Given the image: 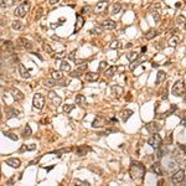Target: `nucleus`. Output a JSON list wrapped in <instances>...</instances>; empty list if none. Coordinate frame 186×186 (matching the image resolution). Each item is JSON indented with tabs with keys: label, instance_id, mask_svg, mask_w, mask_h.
Masks as SVG:
<instances>
[{
	"label": "nucleus",
	"instance_id": "obj_27",
	"mask_svg": "<svg viewBox=\"0 0 186 186\" xmlns=\"http://www.w3.org/2000/svg\"><path fill=\"white\" fill-rule=\"evenodd\" d=\"M130 115H133V110L132 109H125L122 112V120L123 122H127L130 118Z\"/></svg>",
	"mask_w": 186,
	"mask_h": 186
},
{
	"label": "nucleus",
	"instance_id": "obj_14",
	"mask_svg": "<svg viewBox=\"0 0 186 186\" xmlns=\"http://www.w3.org/2000/svg\"><path fill=\"white\" fill-rule=\"evenodd\" d=\"M124 47H127V42L120 41V40H115L113 42H110L109 45V49L112 50H119V49H124Z\"/></svg>",
	"mask_w": 186,
	"mask_h": 186
},
{
	"label": "nucleus",
	"instance_id": "obj_35",
	"mask_svg": "<svg viewBox=\"0 0 186 186\" xmlns=\"http://www.w3.org/2000/svg\"><path fill=\"white\" fill-rule=\"evenodd\" d=\"M61 71H63V72H69V71H71V66H69V63L67 61H62V63H61Z\"/></svg>",
	"mask_w": 186,
	"mask_h": 186
},
{
	"label": "nucleus",
	"instance_id": "obj_21",
	"mask_svg": "<svg viewBox=\"0 0 186 186\" xmlns=\"http://www.w3.org/2000/svg\"><path fill=\"white\" fill-rule=\"evenodd\" d=\"M85 78H86V81L87 82H96V81H98V73L97 72H87L85 74Z\"/></svg>",
	"mask_w": 186,
	"mask_h": 186
},
{
	"label": "nucleus",
	"instance_id": "obj_44",
	"mask_svg": "<svg viewBox=\"0 0 186 186\" xmlns=\"http://www.w3.org/2000/svg\"><path fill=\"white\" fill-rule=\"evenodd\" d=\"M65 56H66V52H65V51H61V52H57V53H55V56L53 57L55 58H57V60H62Z\"/></svg>",
	"mask_w": 186,
	"mask_h": 186
},
{
	"label": "nucleus",
	"instance_id": "obj_51",
	"mask_svg": "<svg viewBox=\"0 0 186 186\" xmlns=\"http://www.w3.org/2000/svg\"><path fill=\"white\" fill-rule=\"evenodd\" d=\"M82 11H83V12H87V14H88V12L91 11V8H90V6H85V8H83V10H82Z\"/></svg>",
	"mask_w": 186,
	"mask_h": 186
},
{
	"label": "nucleus",
	"instance_id": "obj_30",
	"mask_svg": "<svg viewBox=\"0 0 186 186\" xmlns=\"http://www.w3.org/2000/svg\"><path fill=\"white\" fill-rule=\"evenodd\" d=\"M165 80V72L164 71H159L158 72V78H156V81H155V85L156 86H159L160 83H162V81Z\"/></svg>",
	"mask_w": 186,
	"mask_h": 186
},
{
	"label": "nucleus",
	"instance_id": "obj_22",
	"mask_svg": "<svg viewBox=\"0 0 186 186\" xmlns=\"http://www.w3.org/2000/svg\"><path fill=\"white\" fill-rule=\"evenodd\" d=\"M151 171H153L154 174L159 175V176H161L162 174H164V170H162V167H161V165H160V162H154V164L151 165Z\"/></svg>",
	"mask_w": 186,
	"mask_h": 186
},
{
	"label": "nucleus",
	"instance_id": "obj_36",
	"mask_svg": "<svg viewBox=\"0 0 186 186\" xmlns=\"http://www.w3.org/2000/svg\"><path fill=\"white\" fill-rule=\"evenodd\" d=\"M82 69L80 68V67H78V69H76V71H72L71 72V74H69V76H71L72 78H80L81 77V74H82Z\"/></svg>",
	"mask_w": 186,
	"mask_h": 186
},
{
	"label": "nucleus",
	"instance_id": "obj_2",
	"mask_svg": "<svg viewBox=\"0 0 186 186\" xmlns=\"http://www.w3.org/2000/svg\"><path fill=\"white\" fill-rule=\"evenodd\" d=\"M30 5L31 3L25 0L24 3H21L20 5H19L16 9H15V12H14V15L17 16V17H25V15L27 14V11L30 10Z\"/></svg>",
	"mask_w": 186,
	"mask_h": 186
},
{
	"label": "nucleus",
	"instance_id": "obj_54",
	"mask_svg": "<svg viewBox=\"0 0 186 186\" xmlns=\"http://www.w3.org/2000/svg\"><path fill=\"white\" fill-rule=\"evenodd\" d=\"M145 51H146V46H144V47L142 49V52H145Z\"/></svg>",
	"mask_w": 186,
	"mask_h": 186
},
{
	"label": "nucleus",
	"instance_id": "obj_34",
	"mask_svg": "<svg viewBox=\"0 0 186 186\" xmlns=\"http://www.w3.org/2000/svg\"><path fill=\"white\" fill-rule=\"evenodd\" d=\"M120 10H122V4L120 3H114L113 6H112V14L115 15V14H118Z\"/></svg>",
	"mask_w": 186,
	"mask_h": 186
},
{
	"label": "nucleus",
	"instance_id": "obj_42",
	"mask_svg": "<svg viewBox=\"0 0 186 186\" xmlns=\"http://www.w3.org/2000/svg\"><path fill=\"white\" fill-rule=\"evenodd\" d=\"M114 132H117V129H107V130H104V132H101L98 135H109V134H112V133H114Z\"/></svg>",
	"mask_w": 186,
	"mask_h": 186
},
{
	"label": "nucleus",
	"instance_id": "obj_15",
	"mask_svg": "<svg viewBox=\"0 0 186 186\" xmlns=\"http://www.w3.org/2000/svg\"><path fill=\"white\" fill-rule=\"evenodd\" d=\"M102 26H103V29H107V30H114L117 27V22L114 20H110V19H107V20L102 22Z\"/></svg>",
	"mask_w": 186,
	"mask_h": 186
},
{
	"label": "nucleus",
	"instance_id": "obj_32",
	"mask_svg": "<svg viewBox=\"0 0 186 186\" xmlns=\"http://www.w3.org/2000/svg\"><path fill=\"white\" fill-rule=\"evenodd\" d=\"M11 27H12V30H15V31H20V30H22V22L17 21V20L12 21L11 22Z\"/></svg>",
	"mask_w": 186,
	"mask_h": 186
},
{
	"label": "nucleus",
	"instance_id": "obj_13",
	"mask_svg": "<svg viewBox=\"0 0 186 186\" xmlns=\"http://www.w3.org/2000/svg\"><path fill=\"white\" fill-rule=\"evenodd\" d=\"M158 35H159V31H158L156 29H149L145 34H144V39H145L146 41H150L153 39H155Z\"/></svg>",
	"mask_w": 186,
	"mask_h": 186
},
{
	"label": "nucleus",
	"instance_id": "obj_50",
	"mask_svg": "<svg viewBox=\"0 0 186 186\" xmlns=\"http://www.w3.org/2000/svg\"><path fill=\"white\" fill-rule=\"evenodd\" d=\"M107 66H108V63H107L105 61H102L99 63V71H104V69L107 68Z\"/></svg>",
	"mask_w": 186,
	"mask_h": 186
},
{
	"label": "nucleus",
	"instance_id": "obj_40",
	"mask_svg": "<svg viewBox=\"0 0 186 186\" xmlns=\"http://www.w3.org/2000/svg\"><path fill=\"white\" fill-rule=\"evenodd\" d=\"M74 109V105L73 104H66L63 105V112L65 113H69V112H72Z\"/></svg>",
	"mask_w": 186,
	"mask_h": 186
},
{
	"label": "nucleus",
	"instance_id": "obj_3",
	"mask_svg": "<svg viewBox=\"0 0 186 186\" xmlns=\"http://www.w3.org/2000/svg\"><path fill=\"white\" fill-rule=\"evenodd\" d=\"M173 94L175 97H184L185 94V85L183 80H179L174 83L173 86Z\"/></svg>",
	"mask_w": 186,
	"mask_h": 186
},
{
	"label": "nucleus",
	"instance_id": "obj_57",
	"mask_svg": "<svg viewBox=\"0 0 186 186\" xmlns=\"http://www.w3.org/2000/svg\"><path fill=\"white\" fill-rule=\"evenodd\" d=\"M184 27H185V29H186V24H185V25H184Z\"/></svg>",
	"mask_w": 186,
	"mask_h": 186
},
{
	"label": "nucleus",
	"instance_id": "obj_18",
	"mask_svg": "<svg viewBox=\"0 0 186 186\" xmlns=\"http://www.w3.org/2000/svg\"><path fill=\"white\" fill-rule=\"evenodd\" d=\"M88 151H91V148L87 146V145H80L76 149V154L78 156H85V155H87Z\"/></svg>",
	"mask_w": 186,
	"mask_h": 186
},
{
	"label": "nucleus",
	"instance_id": "obj_8",
	"mask_svg": "<svg viewBox=\"0 0 186 186\" xmlns=\"http://www.w3.org/2000/svg\"><path fill=\"white\" fill-rule=\"evenodd\" d=\"M185 179V170L180 169L178 171H175V173L173 174V176H171V183L173 184H180L183 183Z\"/></svg>",
	"mask_w": 186,
	"mask_h": 186
},
{
	"label": "nucleus",
	"instance_id": "obj_47",
	"mask_svg": "<svg viewBox=\"0 0 186 186\" xmlns=\"http://www.w3.org/2000/svg\"><path fill=\"white\" fill-rule=\"evenodd\" d=\"M161 99H164V101L166 99L167 101V86L164 88V91L161 92Z\"/></svg>",
	"mask_w": 186,
	"mask_h": 186
},
{
	"label": "nucleus",
	"instance_id": "obj_20",
	"mask_svg": "<svg viewBox=\"0 0 186 186\" xmlns=\"http://www.w3.org/2000/svg\"><path fill=\"white\" fill-rule=\"evenodd\" d=\"M110 90H112V94H113L114 97H117V98H119V97L123 94V92H124L123 87H120V86H118V85L112 86Z\"/></svg>",
	"mask_w": 186,
	"mask_h": 186
},
{
	"label": "nucleus",
	"instance_id": "obj_17",
	"mask_svg": "<svg viewBox=\"0 0 186 186\" xmlns=\"http://www.w3.org/2000/svg\"><path fill=\"white\" fill-rule=\"evenodd\" d=\"M17 44L20 46H22V47L27 49V50H31L32 46H34V44H32L31 41H29L27 39H25V37H20V39L17 40Z\"/></svg>",
	"mask_w": 186,
	"mask_h": 186
},
{
	"label": "nucleus",
	"instance_id": "obj_9",
	"mask_svg": "<svg viewBox=\"0 0 186 186\" xmlns=\"http://www.w3.org/2000/svg\"><path fill=\"white\" fill-rule=\"evenodd\" d=\"M105 125H108V120H107L104 117H101V115H98L92 123L93 128H103V127H105Z\"/></svg>",
	"mask_w": 186,
	"mask_h": 186
},
{
	"label": "nucleus",
	"instance_id": "obj_38",
	"mask_svg": "<svg viewBox=\"0 0 186 186\" xmlns=\"http://www.w3.org/2000/svg\"><path fill=\"white\" fill-rule=\"evenodd\" d=\"M35 149H36V145H35V144H30V145H24V146H22L21 148V153L22 151H25V150H35Z\"/></svg>",
	"mask_w": 186,
	"mask_h": 186
},
{
	"label": "nucleus",
	"instance_id": "obj_7",
	"mask_svg": "<svg viewBox=\"0 0 186 186\" xmlns=\"http://www.w3.org/2000/svg\"><path fill=\"white\" fill-rule=\"evenodd\" d=\"M107 6H108V0H101L94 6V12L97 15H104L107 11Z\"/></svg>",
	"mask_w": 186,
	"mask_h": 186
},
{
	"label": "nucleus",
	"instance_id": "obj_31",
	"mask_svg": "<svg viewBox=\"0 0 186 186\" xmlns=\"http://www.w3.org/2000/svg\"><path fill=\"white\" fill-rule=\"evenodd\" d=\"M31 133H32L31 127H30L29 124H26V125H25V128H24V130H22V134H21V135L24 137V138H29V137L31 135Z\"/></svg>",
	"mask_w": 186,
	"mask_h": 186
},
{
	"label": "nucleus",
	"instance_id": "obj_29",
	"mask_svg": "<svg viewBox=\"0 0 186 186\" xmlns=\"http://www.w3.org/2000/svg\"><path fill=\"white\" fill-rule=\"evenodd\" d=\"M51 78L55 81H61L63 76H62V72H60V71H52L51 72Z\"/></svg>",
	"mask_w": 186,
	"mask_h": 186
},
{
	"label": "nucleus",
	"instance_id": "obj_45",
	"mask_svg": "<svg viewBox=\"0 0 186 186\" xmlns=\"http://www.w3.org/2000/svg\"><path fill=\"white\" fill-rule=\"evenodd\" d=\"M42 8H39V9H37V10H36V15H35V17H36V20H39V19H41V16H42Z\"/></svg>",
	"mask_w": 186,
	"mask_h": 186
},
{
	"label": "nucleus",
	"instance_id": "obj_48",
	"mask_svg": "<svg viewBox=\"0 0 186 186\" xmlns=\"http://www.w3.org/2000/svg\"><path fill=\"white\" fill-rule=\"evenodd\" d=\"M153 16H154V21L155 22H159L160 21V14L158 11H153Z\"/></svg>",
	"mask_w": 186,
	"mask_h": 186
},
{
	"label": "nucleus",
	"instance_id": "obj_55",
	"mask_svg": "<svg viewBox=\"0 0 186 186\" xmlns=\"http://www.w3.org/2000/svg\"><path fill=\"white\" fill-rule=\"evenodd\" d=\"M184 102H185V103H186V93H185V94H184Z\"/></svg>",
	"mask_w": 186,
	"mask_h": 186
},
{
	"label": "nucleus",
	"instance_id": "obj_4",
	"mask_svg": "<svg viewBox=\"0 0 186 186\" xmlns=\"http://www.w3.org/2000/svg\"><path fill=\"white\" fill-rule=\"evenodd\" d=\"M32 105H34L35 109L41 110L45 105V97L42 94H40V93H36L34 96V99H32Z\"/></svg>",
	"mask_w": 186,
	"mask_h": 186
},
{
	"label": "nucleus",
	"instance_id": "obj_53",
	"mask_svg": "<svg viewBox=\"0 0 186 186\" xmlns=\"http://www.w3.org/2000/svg\"><path fill=\"white\" fill-rule=\"evenodd\" d=\"M60 1V0H50V4L51 5H55V4H57Z\"/></svg>",
	"mask_w": 186,
	"mask_h": 186
},
{
	"label": "nucleus",
	"instance_id": "obj_28",
	"mask_svg": "<svg viewBox=\"0 0 186 186\" xmlns=\"http://www.w3.org/2000/svg\"><path fill=\"white\" fill-rule=\"evenodd\" d=\"M17 114H19V112L15 110L14 108H11V107H8V108H6V115H8V118L17 117Z\"/></svg>",
	"mask_w": 186,
	"mask_h": 186
},
{
	"label": "nucleus",
	"instance_id": "obj_11",
	"mask_svg": "<svg viewBox=\"0 0 186 186\" xmlns=\"http://www.w3.org/2000/svg\"><path fill=\"white\" fill-rule=\"evenodd\" d=\"M145 129L148 130L149 133H151V134H154V133H158L159 130L161 129V125L158 123V122H150V123H148L145 125Z\"/></svg>",
	"mask_w": 186,
	"mask_h": 186
},
{
	"label": "nucleus",
	"instance_id": "obj_6",
	"mask_svg": "<svg viewBox=\"0 0 186 186\" xmlns=\"http://www.w3.org/2000/svg\"><path fill=\"white\" fill-rule=\"evenodd\" d=\"M184 40V36L179 34V32H174L171 37L169 40H167V45L171 46V47H175V46H178L179 44H181V41Z\"/></svg>",
	"mask_w": 186,
	"mask_h": 186
},
{
	"label": "nucleus",
	"instance_id": "obj_1",
	"mask_svg": "<svg viewBox=\"0 0 186 186\" xmlns=\"http://www.w3.org/2000/svg\"><path fill=\"white\" fill-rule=\"evenodd\" d=\"M129 175H130V178L135 181L143 180L144 175H145V166L139 161H135V160L132 161L130 167H129Z\"/></svg>",
	"mask_w": 186,
	"mask_h": 186
},
{
	"label": "nucleus",
	"instance_id": "obj_49",
	"mask_svg": "<svg viewBox=\"0 0 186 186\" xmlns=\"http://www.w3.org/2000/svg\"><path fill=\"white\" fill-rule=\"evenodd\" d=\"M4 134H5V137L10 138L11 140H17V137L15 135V134H12V133H4Z\"/></svg>",
	"mask_w": 186,
	"mask_h": 186
},
{
	"label": "nucleus",
	"instance_id": "obj_10",
	"mask_svg": "<svg viewBox=\"0 0 186 186\" xmlns=\"http://www.w3.org/2000/svg\"><path fill=\"white\" fill-rule=\"evenodd\" d=\"M49 98L51 99V102H52V104H53L55 107L61 105V103H62V98H61V97H60L56 92H53V91H50V92H49Z\"/></svg>",
	"mask_w": 186,
	"mask_h": 186
},
{
	"label": "nucleus",
	"instance_id": "obj_12",
	"mask_svg": "<svg viewBox=\"0 0 186 186\" xmlns=\"http://www.w3.org/2000/svg\"><path fill=\"white\" fill-rule=\"evenodd\" d=\"M10 93L12 94V98L15 99V101H17V102H21L22 99H24V94H22V92H20L15 87L10 88Z\"/></svg>",
	"mask_w": 186,
	"mask_h": 186
},
{
	"label": "nucleus",
	"instance_id": "obj_33",
	"mask_svg": "<svg viewBox=\"0 0 186 186\" xmlns=\"http://www.w3.org/2000/svg\"><path fill=\"white\" fill-rule=\"evenodd\" d=\"M160 9H161V3L160 1H154V3H153L151 4V6L150 8H149V11H159L160 10Z\"/></svg>",
	"mask_w": 186,
	"mask_h": 186
},
{
	"label": "nucleus",
	"instance_id": "obj_41",
	"mask_svg": "<svg viewBox=\"0 0 186 186\" xmlns=\"http://www.w3.org/2000/svg\"><path fill=\"white\" fill-rule=\"evenodd\" d=\"M101 32H102V27H93V29L90 31V34L91 35H99L101 34Z\"/></svg>",
	"mask_w": 186,
	"mask_h": 186
},
{
	"label": "nucleus",
	"instance_id": "obj_52",
	"mask_svg": "<svg viewBox=\"0 0 186 186\" xmlns=\"http://www.w3.org/2000/svg\"><path fill=\"white\" fill-rule=\"evenodd\" d=\"M179 145H180V149H181V150L184 151V154L186 155V146H185V145H183V144H179Z\"/></svg>",
	"mask_w": 186,
	"mask_h": 186
},
{
	"label": "nucleus",
	"instance_id": "obj_23",
	"mask_svg": "<svg viewBox=\"0 0 186 186\" xmlns=\"http://www.w3.org/2000/svg\"><path fill=\"white\" fill-rule=\"evenodd\" d=\"M83 25H85V19H83V16L81 15V14H78L77 15V21H76V27H74V32L80 31Z\"/></svg>",
	"mask_w": 186,
	"mask_h": 186
},
{
	"label": "nucleus",
	"instance_id": "obj_16",
	"mask_svg": "<svg viewBox=\"0 0 186 186\" xmlns=\"http://www.w3.org/2000/svg\"><path fill=\"white\" fill-rule=\"evenodd\" d=\"M5 162L9 166L14 167V169H17V167H20V165H21V160L17 159V158H10V159H6Z\"/></svg>",
	"mask_w": 186,
	"mask_h": 186
},
{
	"label": "nucleus",
	"instance_id": "obj_19",
	"mask_svg": "<svg viewBox=\"0 0 186 186\" xmlns=\"http://www.w3.org/2000/svg\"><path fill=\"white\" fill-rule=\"evenodd\" d=\"M74 101H76L77 105L82 107V108L87 107V99H86V97L83 96V94H77L76 97H74Z\"/></svg>",
	"mask_w": 186,
	"mask_h": 186
},
{
	"label": "nucleus",
	"instance_id": "obj_46",
	"mask_svg": "<svg viewBox=\"0 0 186 186\" xmlns=\"http://www.w3.org/2000/svg\"><path fill=\"white\" fill-rule=\"evenodd\" d=\"M44 50H45L47 53H53V50H52V47H51L50 45H47V44H44Z\"/></svg>",
	"mask_w": 186,
	"mask_h": 186
},
{
	"label": "nucleus",
	"instance_id": "obj_24",
	"mask_svg": "<svg viewBox=\"0 0 186 186\" xmlns=\"http://www.w3.org/2000/svg\"><path fill=\"white\" fill-rule=\"evenodd\" d=\"M144 61H146V56H139V57L135 60V61H133L132 62V66H130V69H132V71H134V69H135V67L137 66H139V65H140L142 62H144Z\"/></svg>",
	"mask_w": 186,
	"mask_h": 186
},
{
	"label": "nucleus",
	"instance_id": "obj_56",
	"mask_svg": "<svg viewBox=\"0 0 186 186\" xmlns=\"http://www.w3.org/2000/svg\"><path fill=\"white\" fill-rule=\"evenodd\" d=\"M0 119H1V113H0Z\"/></svg>",
	"mask_w": 186,
	"mask_h": 186
},
{
	"label": "nucleus",
	"instance_id": "obj_37",
	"mask_svg": "<svg viewBox=\"0 0 186 186\" xmlns=\"http://www.w3.org/2000/svg\"><path fill=\"white\" fill-rule=\"evenodd\" d=\"M138 57H139V53L137 52V51H135V52H132V53H129V55H128V60H129L130 62L135 61V60H137Z\"/></svg>",
	"mask_w": 186,
	"mask_h": 186
},
{
	"label": "nucleus",
	"instance_id": "obj_5",
	"mask_svg": "<svg viewBox=\"0 0 186 186\" xmlns=\"http://www.w3.org/2000/svg\"><path fill=\"white\" fill-rule=\"evenodd\" d=\"M161 143H162V139L158 133H154L150 138L148 139V144L151 148H154V149H159L161 146Z\"/></svg>",
	"mask_w": 186,
	"mask_h": 186
},
{
	"label": "nucleus",
	"instance_id": "obj_25",
	"mask_svg": "<svg viewBox=\"0 0 186 186\" xmlns=\"http://www.w3.org/2000/svg\"><path fill=\"white\" fill-rule=\"evenodd\" d=\"M19 73H20V76L22 78H30V72L26 69V67L24 65H19Z\"/></svg>",
	"mask_w": 186,
	"mask_h": 186
},
{
	"label": "nucleus",
	"instance_id": "obj_39",
	"mask_svg": "<svg viewBox=\"0 0 186 186\" xmlns=\"http://www.w3.org/2000/svg\"><path fill=\"white\" fill-rule=\"evenodd\" d=\"M176 24L178 25H181V26H184L186 24V19L183 16V15H180L178 19H176Z\"/></svg>",
	"mask_w": 186,
	"mask_h": 186
},
{
	"label": "nucleus",
	"instance_id": "obj_26",
	"mask_svg": "<svg viewBox=\"0 0 186 186\" xmlns=\"http://www.w3.org/2000/svg\"><path fill=\"white\" fill-rule=\"evenodd\" d=\"M118 71V66H110V67H108L104 71V76L105 77H108V78H110V77H113L114 76V73Z\"/></svg>",
	"mask_w": 186,
	"mask_h": 186
},
{
	"label": "nucleus",
	"instance_id": "obj_43",
	"mask_svg": "<svg viewBox=\"0 0 186 186\" xmlns=\"http://www.w3.org/2000/svg\"><path fill=\"white\" fill-rule=\"evenodd\" d=\"M44 85H45L46 87H53V86L56 85V81H55V80H46V81L44 82Z\"/></svg>",
	"mask_w": 186,
	"mask_h": 186
}]
</instances>
